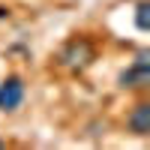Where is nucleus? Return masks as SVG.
Here are the masks:
<instances>
[{
    "mask_svg": "<svg viewBox=\"0 0 150 150\" xmlns=\"http://www.w3.org/2000/svg\"><path fill=\"white\" fill-rule=\"evenodd\" d=\"M93 57H96L93 42L87 39V36H75V39H69L63 45V51H60V63L69 66V69H75V72H81L84 66L93 63Z\"/></svg>",
    "mask_w": 150,
    "mask_h": 150,
    "instance_id": "nucleus-1",
    "label": "nucleus"
},
{
    "mask_svg": "<svg viewBox=\"0 0 150 150\" xmlns=\"http://www.w3.org/2000/svg\"><path fill=\"white\" fill-rule=\"evenodd\" d=\"M117 84L123 90H141L150 84V51H138L135 63L117 75Z\"/></svg>",
    "mask_w": 150,
    "mask_h": 150,
    "instance_id": "nucleus-2",
    "label": "nucleus"
},
{
    "mask_svg": "<svg viewBox=\"0 0 150 150\" xmlns=\"http://www.w3.org/2000/svg\"><path fill=\"white\" fill-rule=\"evenodd\" d=\"M24 96H27V87L21 75H6L0 81V111H18Z\"/></svg>",
    "mask_w": 150,
    "mask_h": 150,
    "instance_id": "nucleus-3",
    "label": "nucleus"
},
{
    "mask_svg": "<svg viewBox=\"0 0 150 150\" xmlns=\"http://www.w3.org/2000/svg\"><path fill=\"white\" fill-rule=\"evenodd\" d=\"M129 129L135 135H150V102H138L129 114Z\"/></svg>",
    "mask_w": 150,
    "mask_h": 150,
    "instance_id": "nucleus-4",
    "label": "nucleus"
},
{
    "mask_svg": "<svg viewBox=\"0 0 150 150\" xmlns=\"http://www.w3.org/2000/svg\"><path fill=\"white\" fill-rule=\"evenodd\" d=\"M135 27L141 33L150 30V0H138V6H135Z\"/></svg>",
    "mask_w": 150,
    "mask_h": 150,
    "instance_id": "nucleus-5",
    "label": "nucleus"
},
{
    "mask_svg": "<svg viewBox=\"0 0 150 150\" xmlns=\"http://www.w3.org/2000/svg\"><path fill=\"white\" fill-rule=\"evenodd\" d=\"M3 18H9V12H6V6H0V21Z\"/></svg>",
    "mask_w": 150,
    "mask_h": 150,
    "instance_id": "nucleus-6",
    "label": "nucleus"
},
{
    "mask_svg": "<svg viewBox=\"0 0 150 150\" xmlns=\"http://www.w3.org/2000/svg\"><path fill=\"white\" fill-rule=\"evenodd\" d=\"M0 147H3V141H0Z\"/></svg>",
    "mask_w": 150,
    "mask_h": 150,
    "instance_id": "nucleus-7",
    "label": "nucleus"
}]
</instances>
